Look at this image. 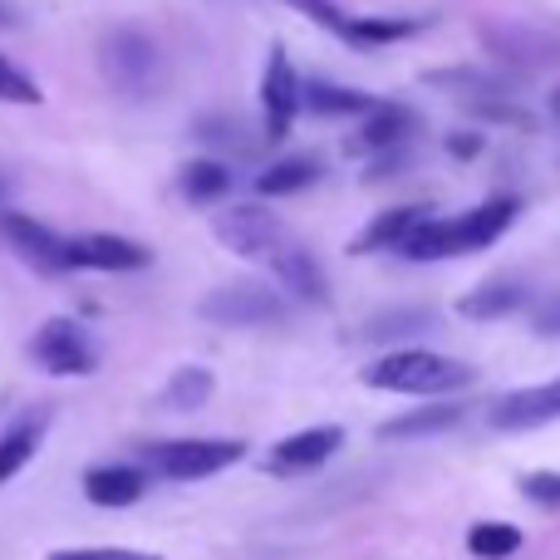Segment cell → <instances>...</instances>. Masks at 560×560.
<instances>
[{
    "label": "cell",
    "mask_w": 560,
    "mask_h": 560,
    "mask_svg": "<svg viewBox=\"0 0 560 560\" xmlns=\"http://www.w3.org/2000/svg\"><path fill=\"white\" fill-rule=\"evenodd\" d=\"M271 271H276L280 285H285L295 300H305V305H325V300H329V280H325L319 261L305 252V246L285 242V246H280V252L271 256Z\"/></svg>",
    "instance_id": "obj_14"
},
{
    "label": "cell",
    "mask_w": 560,
    "mask_h": 560,
    "mask_svg": "<svg viewBox=\"0 0 560 560\" xmlns=\"http://www.w3.org/2000/svg\"><path fill=\"white\" fill-rule=\"evenodd\" d=\"M516 305H526V280L497 276V280H487V285L467 290V295L457 300V315L463 319H502V315H512Z\"/></svg>",
    "instance_id": "obj_17"
},
{
    "label": "cell",
    "mask_w": 560,
    "mask_h": 560,
    "mask_svg": "<svg viewBox=\"0 0 560 560\" xmlns=\"http://www.w3.org/2000/svg\"><path fill=\"white\" fill-rule=\"evenodd\" d=\"M345 447V428L335 423H319V428H300V433L280 438L271 447V457H266V472L276 477H300V472H315V467H325L329 457Z\"/></svg>",
    "instance_id": "obj_8"
},
{
    "label": "cell",
    "mask_w": 560,
    "mask_h": 560,
    "mask_svg": "<svg viewBox=\"0 0 560 560\" xmlns=\"http://www.w3.org/2000/svg\"><path fill=\"white\" fill-rule=\"evenodd\" d=\"M197 310H202V319L226 329H261L285 319V305H280V295L266 280H226V285L207 290Z\"/></svg>",
    "instance_id": "obj_4"
},
{
    "label": "cell",
    "mask_w": 560,
    "mask_h": 560,
    "mask_svg": "<svg viewBox=\"0 0 560 560\" xmlns=\"http://www.w3.org/2000/svg\"><path fill=\"white\" fill-rule=\"evenodd\" d=\"M551 418H560V378L516 388V394L497 398V408H492V428H502V433H516V428H541V423H551Z\"/></svg>",
    "instance_id": "obj_11"
},
{
    "label": "cell",
    "mask_w": 560,
    "mask_h": 560,
    "mask_svg": "<svg viewBox=\"0 0 560 560\" xmlns=\"http://www.w3.org/2000/svg\"><path fill=\"white\" fill-rule=\"evenodd\" d=\"M30 359L55 378H74V374H94L98 369V349L89 339V329L79 319H45L30 339Z\"/></svg>",
    "instance_id": "obj_5"
},
{
    "label": "cell",
    "mask_w": 560,
    "mask_h": 560,
    "mask_svg": "<svg viewBox=\"0 0 560 560\" xmlns=\"http://www.w3.org/2000/svg\"><path fill=\"white\" fill-rule=\"evenodd\" d=\"M463 418H467V404H428V408H418V413L388 418V423L378 428V438H384V443H398V438H433V433L457 428Z\"/></svg>",
    "instance_id": "obj_18"
},
{
    "label": "cell",
    "mask_w": 560,
    "mask_h": 560,
    "mask_svg": "<svg viewBox=\"0 0 560 560\" xmlns=\"http://www.w3.org/2000/svg\"><path fill=\"white\" fill-rule=\"evenodd\" d=\"M143 266H153V256L128 236L89 232L69 242V271H143Z\"/></svg>",
    "instance_id": "obj_10"
},
{
    "label": "cell",
    "mask_w": 560,
    "mask_h": 560,
    "mask_svg": "<svg viewBox=\"0 0 560 560\" xmlns=\"http://www.w3.org/2000/svg\"><path fill=\"white\" fill-rule=\"evenodd\" d=\"M39 438H45V413L20 418V423H10L5 433H0V487H5L10 477L25 472V463H35Z\"/></svg>",
    "instance_id": "obj_19"
},
{
    "label": "cell",
    "mask_w": 560,
    "mask_h": 560,
    "mask_svg": "<svg viewBox=\"0 0 560 560\" xmlns=\"http://www.w3.org/2000/svg\"><path fill=\"white\" fill-rule=\"evenodd\" d=\"M217 242L236 256L271 261L280 246H285V226H280L276 212H266L261 202H246V207H232V212L217 222Z\"/></svg>",
    "instance_id": "obj_6"
},
{
    "label": "cell",
    "mask_w": 560,
    "mask_h": 560,
    "mask_svg": "<svg viewBox=\"0 0 560 560\" xmlns=\"http://www.w3.org/2000/svg\"><path fill=\"white\" fill-rule=\"evenodd\" d=\"M551 114L560 118V89H551Z\"/></svg>",
    "instance_id": "obj_35"
},
{
    "label": "cell",
    "mask_w": 560,
    "mask_h": 560,
    "mask_svg": "<svg viewBox=\"0 0 560 560\" xmlns=\"http://www.w3.org/2000/svg\"><path fill=\"white\" fill-rule=\"evenodd\" d=\"M482 148H487V138H482V133H453V138H447V153L463 158V163H472V158L482 153Z\"/></svg>",
    "instance_id": "obj_33"
},
{
    "label": "cell",
    "mask_w": 560,
    "mask_h": 560,
    "mask_svg": "<svg viewBox=\"0 0 560 560\" xmlns=\"http://www.w3.org/2000/svg\"><path fill=\"white\" fill-rule=\"evenodd\" d=\"M433 325H438V315H428V310H388V315L369 319L364 335L378 339V345H398V339H413V335H423V329H433Z\"/></svg>",
    "instance_id": "obj_26"
},
{
    "label": "cell",
    "mask_w": 560,
    "mask_h": 560,
    "mask_svg": "<svg viewBox=\"0 0 560 560\" xmlns=\"http://www.w3.org/2000/svg\"><path fill=\"white\" fill-rule=\"evenodd\" d=\"M522 546H526V532L512 522H477L467 532V551L477 560H512Z\"/></svg>",
    "instance_id": "obj_24"
},
{
    "label": "cell",
    "mask_w": 560,
    "mask_h": 560,
    "mask_svg": "<svg viewBox=\"0 0 560 560\" xmlns=\"http://www.w3.org/2000/svg\"><path fill=\"white\" fill-rule=\"evenodd\" d=\"M536 329H541V335H560V300H556V305H546L541 315H536Z\"/></svg>",
    "instance_id": "obj_34"
},
{
    "label": "cell",
    "mask_w": 560,
    "mask_h": 560,
    "mask_svg": "<svg viewBox=\"0 0 560 560\" xmlns=\"http://www.w3.org/2000/svg\"><path fill=\"white\" fill-rule=\"evenodd\" d=\"M310 183H319L315 158H280V163H271L261 177H256V192L261 197H290V192H305Z\"/></svg>",
    "instance_id": "obj_22"
},
{
    "label": "cell",
    "mask_w": 560,
    "mask_h": 560,
    "mask_svg": "<svg viewBox=\"0 0 560 560\" xmlns=\"http://www.w3.org/2000/svg\"><path fill=\"white\" fill-rule=\"evenodd\" d=\"M261 114H266V138H271V143L290 138V128H295V114H300V79H295V65H290L285 45H276L271 55H266Z\"/></svg>",
    "instance_id": "obj_7"
},
{
    "label": "cell",
    "mask_w": 560,
    "mask_h": 560,
    "mask_svg": "<svg viewBox=\"0 0 560 560\" xmlns=\"http://www.w3.org/2000/svg\"><path fill=\"white\" fill-rule=\"evenodd\" d=\"M197 133L207 138V143H217V138H226V143H236L242 153H256L252 148V133H246L242 124H232V118H207V124H197Z\"/></svg>",
    "instance_id": "obj_32"
},
{
    "label": "cell",
    "mask_w": 560,
    "mask_h": 560,
    "mask_svg": "<svg viewBox=\"0 0 560 560\" xmlns=\"http://www.w3.org/2000/svg\"><path fill=\"white\" fill-rule=\"evenodd\" d=\"M477 378L472 364L453 354H433V349H394V354L374 359L364 369L369 388H384V394H418V398H438V394H457Z\"/></svg>",
    "instance_id": "obj_1"
},
{
    "label": "cell",
    "mask_w": 560,
    "mask_h": 560,
    "mask_svg": "<svg viewBox=\"0 0 560 560\" xmlns=\"http://www.w3.org/2000/svg\"><path fill=\"white\" fill-rule=\"evenodd\" d=\"M522 497L536 506H546V512H560V472H532L522 477Z\"/></svg>",
    "instance_id": "obj_31"
},
{
    "label": "cell",
    "mask_w": 560,
    "mask_h": 560,
    "mask_svg": "<svg viewBox=\"0 0 560 560\" xmlns=\"http://www.w3.org/2000/svg\"><path fill=\"white\" fill-rule=\"evenodd\" d=\"M516 212H522V202H516V197H487L482 207H472V212L453 217V226H457V252H482V246L502 242L506 226L516 222Z\"/></svg>",
    "instance_id": "obj_12"
},
{
    "label": "cell",
    "mask_w": 560,
    "mask_h": 560,
    "mask_svg": "<svg viewBox=\"0 0 560 560\" xmlns=\"http://www.w3.org/2000/svg\"><path fill=\"white\" fill-rule=\"evenodd\" d=\"M212 388H217V374H212V369L187 364V369H177V374L167 378L163 404L177 408V413H192V408H202L207 398H212Z\"/></svg>",
    "instance_id": "obj_25"
},
{
    "label": "cell",
    "mask_w": 560,
    "mask_h": 560,
    "mask_svg": "<svg viewBox=\"0 0 560 560\" xmlns=\"http://www.w3.org/2000/svg\"><path fill=\"white\" fill-rule=\"evenodd\" d=\"M418 25L413 20H384V15H364V20H349V39L345 45H398V39H413Z\"/></svg>",
    "instance_id": "obj_27"
},
{
    "label": "cell",
    "mask_w": 560,
    "mask_h": 560,
    "mask_svg": "<svg viewBox=\"0 0 560 560\" xmlns=\"http://www.w3.org/2000/svg\"><path fill=\"white\" fill-rule=\"evenodd\" d=\"M413 128H418V118L408 114L404 104H378L374 114L364 118V128H359V143H364L369 153H388V148H398Z\"/></svg>",
    "instance_id": "obj_20"
},
{
    "label": "cell",
    "mask_w": 560,
    "mask_h": 560,
    "mask_svg": "<svg viewBox=\"0 0 560 560\" xmlns=\"http://www.w3.org/2000/svg\"><path fill=\"white\" fill-rule=\"evenodd\" d=\"M183 197L187 202H217V197H226V187H232V167L217 163V158H192V163L183 167Z\"/></svg>",
    "instance_id": "obj_23"
},
{
    "label": "cell",
    "mask_w": 560,
    "mask_h": 560,
    "mask_svg": "<svg viewBox=\"0 0 560 560\" xmlns=\"http://www.w3.org/2000/svg\"><path fill=\"white\" fill-rule=\"evenodd\" d=\"M143 492H148L143 467L114 463V467H94V472L84 477V497L94 506H133V502H143Z\"/></svg>",
    "instance_id": "obj_16"
},
{
    "label": "cell",
    "mask_w": 560,
    "mask_h": 560,
    "mask_svg": "<svg viewBox=\"0 0 560 560\" xmlns=\"http://www.w3.org/2000/svg\"><path fill=\"white\" fill-rule=\"evenodd\" d=\"M433 217V207L428 202H408V207H388V212H378L374 222L364 226V232L349 242V252L364 256V252H388V246H404L408 236L418 232V226Z\"/></svg>",
    "instance_id": "obj_13"
},
{
    "label": "cell",
    "mask_w": 560,
    "mask_h": 560,
    "mask_svg": "<svg viewBox=\"0 0 560 560\" xmlns=\"http://www.w3.org/2000/svg\"><path fill=\"white\" fill-rule=\"evenodd\" d=\"M0 232H5V242L15 246L20 261H30L35 271H45V276H65L69 271V242L65 236H55L49 226L30 222V217H20V212H5L0 217Z\"/></svg>",
    "instance_id": "obj_9"
},
{
    "label": "cell",
    "mask_w": 560,
    "mask_h": 560,
    "mask_svg": "<svg viewBox=\"0 0 560 560\" xmlns=\"http://www.w3.org/2000/svg\"><path fill=\"white\" fill-rule=\"evenodd\" d=\"M242 457H246L242 438H173V443H148L153 472L173 477V482H202V477L226 472Z\"/></svg>",
    "instance_id": "obj_2"
},
{
    "label": "cell",
    "mask_w": 560,
    "mask_h": 560,
    "mask_svg": "<svg viewBox=\"0 0 560 560\" xmlns=\"http://www.w3.org/2000/svg\"><path fill=\"white\" fill-rule=\"evenodd\" d=\"M290 10H300V15H310L315 25H325L329 35H339V39H349V20L354 15H345V10L335 5V0H285Z\"/></svg>",
    "instance_id": "obj_29"
},
{
    "label": "cell",
    "mask_w": 560,
    "mask_h": 560,
    "mask_svg": "<svg viewBox=\"0 0 560 560\" xmlns=\"http://www.w3.org/2000/svg\"><path fill=\"white\" fill-rule=\"evenodd\" d=\"M300 108H310V114L319 118H354V114H374L378 98L364 94V89H345V84H329V79H310V84H300Z\"/></svg>",
    "instance_id": "obj_15"
},
{
    "label": "cell",
    "mask_w": 560,
    "mask_h": 560,
    "mask_svg": "<svg viewBox=\"0 0 560 560\" xmlns=\"http://www.w3.org/2000/svg\"><path fill=\"white\" fill-rule=\"evenodd\" d=\"M0 98H5V104H39V98H45V89H39L35 79L15 65V59L0 55Z\"/></svg>",
    "instance_id": "obj_28"
},
{
    "label": "cell",
    "mask_w": 560,
    "mask_h": 560,
    "mask_svg": "<svg viewBox=\"0 0 560 560\" xmlns=\"http://www.w3.org/2000/svg\"><path fill=\"white\" fill-rule=\"evenodd\" d=\"M398 252L408 256V261H443V256H457V226L453 217H428L423 226H418L413 236H408Z\"/></svg>",
    "instance_id": "obj_21"
},
{
    "label": "cell",
    "mask_w": 560,
    "mask_h": 560,
    "mask_svg": "<svg viewBox=\"0 0 560 560\" xmlns=\"http://www.w3.org/2000/svg\"><path fill=\"white\" fill-rule=\"evenodd\" d=\"M98 55H104L108 84L128 98H148L158 89V79H163V55H158V45L143 30H114V35H104Z\"/></svg>",
    "instance_id": "obj_3"
},
{
    "label": "cell",
    "mask_w": 560,
    "mask_h": 560,
    "mask_svg": "<svg viewBox=\"0 0 560 560\" xmlns=\"http://www.w3.org/2000/svg\"><path fill=\"white\" fill-rule=\"evenodd\" d=\"M45 560H163V556L133 551V546H74V551H49Z\"/></svg>",
    "instance_id": "obj_30"
}]
</instances>
